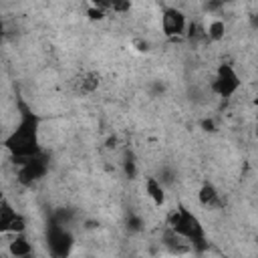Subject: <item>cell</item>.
I'll return each mask as SVG.
<instances>
[{"instance_id":"1","label":"cell","mask_w":258,"mask_h":258,"mask_svg":"<svg viewBox=\"0 0 258 258\" xmlns=\"http://www.w3.org/2000/svg\"><path fill=\"white\" fill-rule=\"evenodd\" d=\"M20 109V121L18 125L8 133L4 139V147L8 149L14 165L20 163L26 157L42 153L40 143H38V127H40V117L32 113V109L26 103H18Z\"/></svg>"},{"instance_id":"2","label":"cell","mask_w":258,"mask_h":258,"mask_svg":"<svg viewBox=\"0 0 258 258\" xmlns=\"http://www.w3.org/2000/svg\"><path fill=\"white\" fill-rule=\"evenodd\" d=\"M167 228L177 234L179 238L191 242V244H204L206 242V232L200 222V218L189 212L185 206H177L169 216H167Z\"/></svg>"},{"instance_id":"3","label":"cell","mask_w":258,"mask_h":258,"mask_svg":"<svg viewBox=\"0 0 258 258\" xmlns=\"http://www.w3.org/2000/svg\"><path fill=\"white\" fill-rule=\"evenodd\" d=\"M242 81H240V75L236 73V69L228 62H222L218 69H216V77H214V83H212V91L224 99L232 97L238 89H240Z\"/></svg>"},{"instance_id":"4","label":"cell","mask_w":258,"mask_h":258,"mask_svg":"<svg viewBox=\"0 0 258 258\" xmlns=\"http://www.w3.org/2000/svg\"><path fill=\"white\" fill-rule=\"evenodd\" d=\"M16 165H18V181L22 185H32V183H36L38 179L44 177V173L48 169V159H46L44 153H38V155L22 159Z\"/></svg>"},{"instance_id":"5","label":"cell","mask_w":258,"mask_h":258,"mask_svg":"<svg viewBox=\"0 0 258 258\" xmlns=\"http://www.w3.org/2000/svg\"><path fill=\"white\" fill-rule=\"evenodd\" d=\"M46 242H48V250L52 256H67L71 252L75 240L67 226L50 222V226L46 230Z\"/></svg>"},{"instance_id":"6","label":"cell","mask_w":258,"mask_h":258,"mask_svg":"<svg viewBox=\"0 0 258 258\" xmlns=\"http://www.w3.org/2000/svg\"><path fill=\"white\" fill-rule=\"evenodd\" d=\"M185 26H187V20H185V14L177 8H165L163 14H161V30L165 36L169 38H177V36H183L185 34Z\"/></svg>"},{"instance_id":"7","label":"cell","mask_w":258,"mask_h":258,"mask_svg":"<svg viewBox=\"0 0 258 258\" xmlns=\"http://www.w3.org/2000/svg\"><path fill=\"white\" fill-rule=\"evenodd\" d=\"M198 202L206 208H218L222 206V198H220V191L216 189V185L212 181H204L198 189Z\"/></svg>"},{"instance_id":"8","label":"cell","mask_w":258,"mask_h":258,"mask_svg":"<svg viewBox=\"0 0 258 258\" xmlns=\"http://www.w3.org/2000/svg\"><path fill=\"white\" fill-rule=\"evenodd\" d=\"M145 194L149 196V200L153 202V206L161 208L165 204V189H163V183L157 179V177H145Z\"/></svg>"},{"instance_id":"9","label":"cell","mask_w":258,"mask_h":258,"mask_svg":"<svg viewBox=\"0 0 258 258\" xmlns=\"http://www.w3.org/2000/svg\"><path fill=\"white\" fill-rule=\"evenodd\" d=\"M75 87H77V93L81 95H91L99 89V75L93 73V71H87L83 75H79V79L75 81Z\"/></svg>"},{"instance_id":"10","label":"cell","mask_w":258,"mask_h":258,"mask_svg":"<svg viewBox=\"0 0 258 258\" xmlns=\"http://www.w3.org/2000/svg\"><path fill=\"white\" fill-rule=\"evenodd\" d=\"M16 214L18 212L14 210V206L6 198H2L0 200V234H6L10 230V224L16 218Z\"/></svg>"},{"instance_id":"11","label":"cell","mask_w":258,"mask_h":258,"mask_svg":"<svg viewBox=\"0 0 258 258\" xmlns=\"http://www.w3.org/2000/svg\"><path fill=\"white\" fill-rule=\"evenodd\" d=\"M8 252L12 254V256H28L30 252H32V246H30V242L24 238V232H20V234H16V238L10 242V246H8Z\"/></svg>"},{"instance_id":"12","label":"cell","mask_w":258,"mask_h":258,"mask_svg":"<svg viewBox=\"0 0 258 258\" xmlns=\"http://www.w3.org/2000/svg\"><path fill=\"white\" fill-rule=\"evenodd\" d=\"M224 36H226V22L220 20V18H214L206 28V38L214 40V42H220Z\"/></svg>"},{"instance_id":"13","label":"cell","mask_w":258,"mask_h":258,"mask_svg":"<svg viewBox=\"0 0 258 258\" xmlns=\"http://www.w3.org/2000/svg\"><path fill=\"white\" fill-rule=\"evenodd\" d=\"M107 8H111L117 14H123V12H129L131 0H107Z\"/></svg>"},{"instance_id":"14","label":"cell","mask_w":258,"mask_h":258,"mask_svg":"<svg viewBox=\"0 0 258 258\" xmlns=\"http://www.w3.org/2000/svg\"><path fill=\"white\" fill-rule=\"evenodd\" d=\"M24 228H26V220H24V216H20V214H16V218L12 220V224H10V234H20V232H24Z\"/></svg>"},{"instance_id":"15","label":"cell","mask_w":258,"mask_h":258,"mask_svg":"<svg viewBox=\"0 0 258 258\" xmlns=\"http://www.w3.org/2000/svg\"><path fill=\"white\" fill-rule=\"evenodd\" d=\"M87 16H89L91 20H97V22H101V20H105V10H103V8H97V6H89V10H87Z\"/></svg>"},{"instance_id":"16","label":"cell","mask_w":258,"mask_h":258,"mask_svg":"<svg viewBox=\"0 0 258 258\" xmlns=\"http://www.w3.org/2000/svg\"><path fill=\"white\" fill-rule=\"evenodd\" d=\"M123 169H125V173H127V177H129V179H133V177L137 175V165H135V161H133V159H129V157L123 161Z\"/></svg>"},{"instance_id":"17","label":"cell","mask_w":258,"mask_h":258,"mask_svg":"<svg viewBox=\"0 0 258 258\" xmlns=\"http://www.w3.org/2000/svg\"><path fill=\"white\" fill-rule=\"evenodd\" d=\"M224 4H226V0H208L206 8H208L210 12H216V10H220Z\"/></svg>"},{"instance_id":"18","label":"cell","mask_w":258,"mask_h":258,"mask_svg":"<svg viewBox=\"0 0 258 258\" xmlns=\"http://www.w3.org/2000/svg\"><path fill=\"white\" fill-rule=\"evenodd\" d=\"M133 46H135L139 52H147V50H149V42H147V40H139V38H137V40H133Z\"/></svg>"},{"instance_id":"19","label":"cell","mask_w":258,"mask_h":258,"mask_svg":"<svg viewBox=\"0 0 258 258\" xmlns=\"http://www.w3.org/2000/svg\"><path fill=\"white\" fill-rule=\"evenodd\" d=\"M89 2H91V6H97V8L107 10V0H89Z\"/></svg>"},{"instance_id":"20","label":"cell","mask_w":258,"mask_h":258,"mask_svg":"<svg viewBox=\"0 0 258 258\" xmlns=\"http://www.w3.org/2000/svg\"><path fill=\"white\" fill-rule=\"evenodd\" d=\"M202 125H204V129H206V131H214V121H212V119H206Z\"/></svg>"},{"instance_id":"21","label":"cell","mask_w":258,"mask_h":258,"mask_svg":"<svg viewBox=\"0 0 258 258\" xmlns=\"http://www.w3.org/2000/svg\"><path fill=\"white\" fill-rule=\"evenodd\" d=\"M129 224H131V228H133V230H139V220H137V218H131V222H129Z\"/></svg>"},{"instance_id":"22","label":"cell","mask_w":258,"mask_h":258,"mask_svg":"<svg viewBox=\"0 0 258 258\" xmlns=\"http://www.w3.org/2000/svg\"><path fill=\"white\" fill-rule=\"evenodd\" d=\"M115 143H117V139H115V137H111V139L107 141V147H115Z\"/></svg>"},{"instance_id":"23","label":"cell","mask_w":258,"mask_h":258,"mask_svg":"<svg viewBox=\"0 0 258 258\" xmlns=\"http://www.w3.org/2000/svg\"><path fill=\"white\" fill-rule=\"evenodd\" d=\"M4 36V22H2V18H0V38Z\"/></svg>"}]
</instances>
